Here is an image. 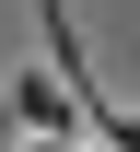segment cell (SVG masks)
<instances>
[{"mask_svg": "<svg viewBox=\"0 0 140 152\" xmlns=\"http://www.w3.org/2000/svg\"><path fill=\"white\" fill-rule=\"evenodd\" d=\"M12 117H23L35 140H70V117H82V105L59 94V82H35V70H23V82H12Z\"/></svg>", "mask_w": 140, "mask_h": 152, "instance_id": "cell-1", "label": "cell"}]
</instances>
